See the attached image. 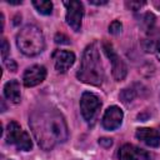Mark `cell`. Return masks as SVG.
I'll use <instances>...</instances> for the list:
<instances>
[{"label":"cell","instance_id":"6da1fadb","mask_svg":"<svg viewBox=\"0 0 160 160\" xmlns=\"http://www.w3.org/2000/svg\"><path fill=\"white\" fill-rule=\"evenodd\" d=\"M29 125L35 140L44 150H51L69 138L65 118L56 109L41 108L35 110L29 118Z\"/></svg>","mask_w":160,"mask_h":160},{"label":"cell","instance_id":"7a4b0ae2","mask_svg":"<svg viewBox=\"0 0 160 160\" xmlns=\"http://www.w3.org/2000/svg\"><path fill=\"white\" fill-rule=\"evenodd\" d=\"M76 76L80 81L89 85L99 86L102 84L105 74L96 42H92L85 48L81 58L80 69L76 72Z\"/></svg>","mask_w":160,"mask_h":160},{"label":"cell","instance_id":"3957f363","mask_svg":"<svg viewBox=\"0 0 160 160\" xmlns=\"http://www.w3.org/2000/svg\"><path fill=\"white\" fill-rule=\"evenodd\" d=\"M16 45L26 56H35L44 51L45 39L42 31L35 25H25L16 35Z\"/></svg>","mask_w":160,"mask_h":160},{"label":"cell","instance_id":"277c9868","mask_svg":"<svg viewBox=\"0 0 160 160\" xmlns=\"http://www.w3.org/2000/svg\"><path fill=\"white\" fill-rule=\"evenodd\" d=\"M6 141L15 145L19 150L29 151L32 148V141L26 131H24L16 121H10L6 126Z\"/></svg>","mask_w":160,"mask_h":160},{"label":"cell","instance_id":"5b68a950","mask_svg":"<svg viewBox=\"0 0 160 160\" xmlns=\"http://www.w3.org/2000/svg\"><path fill=\"white\" fill-rule=\"evenodd\" d=\"M101 108V101L100 99L89 91H85L81 95L80 99V110H81V115L84 118V120L88 124H92L99 110Z\"/></svg>","mask_w":160,"mask_h":160},{"label":"cell","instance_id":"8992f818","mask_svg":"<svg viewBox=\"0 0 160 160\" xmlns=\"http://www.w3.org/2000/svg\"><path fill=\"white\" fill-rule=\"evenodd\" d=\"M102 49L106 54V56L109 58L110 62H111V72H112V76L116 81H121L125 79L126 74H128V69H126V65L125 62L121 60V58L116 54V51L114 50L112 45L110 42H104L102 44Z\"/></svg>","mask_w":160,"mask_h":160},{"label":"cell","instance_id":"52a82bcc","mask_svg":"<svg viewBox=\"0 0 160 160\" xmlns=\"http://www.w3.org/2000/svg\"><path fill=\"white\" fill-rule=\"evenodd\" d=\"M66 8V22L74 31H80L81 21L84 18V5L80 1L70 0L64 1Z\"/></svg>","mask_w":160,"mask_h":160},{"label":"cell","instance_id":"ba28073f","mask_svg":"<svg viewBox=\"0 0 160 160\" xmlns=\"http://www.w3.org/2000/svg\"><path fill=\"white\" fill-rule=\"evenodd\" d=\"M122 118H124V112L119 106L116 105L109 106L102 116L101 125L106 130H115L121 125Z\"/></svg>","mask_w":160,"mask_h":160},{"label":"cell","instance_id":"9c48e42d","mask_svg":"<svg viewBox=\"0 0 160 160\" xmlns=\"http://www.w3.org/2000/svg\"><path fill=\"white\" fill-rule=\"evenodd\" d=\"M46 78V69L42 65H32L28 68L22 75V82L26 88L36 86Z\"/></svg>","mask_w":160,"mask_h":160},{"label":"cell","instance_id":"30bf717a","mask_svg":"<svg viewBox=\"0 0 160 160\" xmlns=\"http://www.w3.org/2000/svg\"><path fill=\"white\" fill-rule=\"evenodd\" d=\"M119 160H150V154L132 144H124L118 151Z\"/></svg>","mask_w":160,"mask_h":160},{"label":"cell","instance_id":"8fae6325","mask_svg":"<svg viewBox=\"0 0 160 160\" xmlns=\"http://www.w3.org/2000/svg\"><path fill=\"white\" fill-rule=\"evenodd\" d=\"M55 69L58 72H66L70 66L75 62V54L68 50H55L52 54Z\"/></svg>","mask_w":160,"mask_h":160},{"label":"cell","instance_id":"7c38bea8","mask_svg":"<svg viewBox=\"0 0 160 160\" xmlns=\"http://www.w3.org/2000/svg\"><path fill=\"white\" fill-rule=\"evenodd\" d=\"M135 136L150 148H158L160 145V134L151 128H140L136 130Z\"/></svg>","mask_w":160,"mask_h":160},{"label":"cell","instance_id":"4fadbf2b","mask_svg":"<svg viewBox=\"0 0 160 160\" xmlns=\"http://www.w3.org/2000/svg\"><path fill=\"white\" fill-rule=\"evenodd\" d=\"M4 95L5 98L14 102V104H19L21 100V94H20V84L18 80H10L5 84L4 86Z\"/></svg>","mask_w":160,"mask_h":160},{"label":"cell","instance_id":"5bb4252c","mask_svg":"<svg viewBox=\"0 0 160 160\" xmlns=\"http://www.w3.org/2000/svg\"><path fill=\"white\" fill-rule=\"evenodd\" d=\"M34 8L42 15H50L52 11V2L46 0H34L32 1Z\"/></svg>","mask_w":160,"mask_h":160},{"label":"cell","instance_id":"9a60e30c","mask_svg":"<svg viewBox=\"0 0 160 160\" xmlns=\"http://www.w3.org/2000/svg\"><path fill=\"white\" fill-rule=\"evenodd\" d=\"M134 86H135V85H134ZM134 86H131V88H126V89H124V90L120 92V99H121L122 102L129 104L130 101H132V100L135 99L136 95H139L138 89H135Z\"/></svg>","mask_w":160,"mask_h":160},{"label":"cell","instance_id":"2e32d148","mask_svg":"<svg viewBox=\"0 0 160 160\" xmlns=\"http://www.w3.org/2000/svg\"><path fill=\"white\" fill-rule=\"evenodd\" d=\"M154 24H155V16L151 12H146V14L142 15L140 25L144 28L145 31H151L152 28H154Z\"/></svg>","mask_w":160,"mask_h":160},{"label":"cell","instance_id":"e0dca14e","mask_svg":"<svg viewBox=\"0 0 160 160\" xmlns=\"http://www.w3.org/2000/svg\"><path fill=\"white\" fill-rule=\"evenodd\" d=\"M122 29V25L119 20H114L110 25H109V32L112 34V35H118Z\"/></svg>","mask_w":160,"mask_h":160},{"label":"cell","instance_id":"ac0fdd59","mask_svg":"<svg viewBox=\"0 0 160 160\" xmlns=\"http://www.w3.org/2000/svg\"><path fill=\"white\" fill-rule=\"evenodd\" d=\"M144 5H145V1H130V2H126V6L130 8L131 10H134V11L140 10Z\"/></svg>","mask_w":160,"mask_h":160},{"label":"cell","instance_id":"d6986e66","mask_svg":"<svg viewBox=\"0 0 160 160\" xmlns=\"http://www.w3.org/2000/svg\"><path fill=\"white\" fill-rule=\"evenodd\" d=\"M9 50H10V46H9L8 41H6V39H2V42H1V56H2L4 60H6V55H8Z\"/></svg>","mask_w":160,"mask_h":160},{"label":"cell","instance_id":"ffe728a7","mask_svg":"<svg viewBox=\"0 0 160 160\" xmlns=\"http://www.w3.org/2000/svg\"><path fill=\"white\" fill-rule=\"evenodd\" d=\"M55 42H56V44H69L70 41H69V38H68V36H65L64 34L58 32V34L55 35Z\"/></svg>","mask_w":160,"mask_h":160},{"label":"cell","instance_id":"44dd1931","mask_svg":"<svg viewBox=\"0 0 160 160\" xmlns=\"http://www.w3.org/2000/svg\"><path fill=\"white\" fill-rule=\"evenodd\" d=\"M4 62H5V66H6L10 71H16L18 65H16V62H15L14 60H11V59H6V60H4Z\"/></svg>","mask_w":160,"mask_h":160},{"label":"cell","instance_id":"7402d4cb","mask_svg":"<svg viewBox=\"0 0 160 160\" xmlns=\"http://www.w3.org/2000/svg\"><path fill=\"white\" fill-rule=\"evenodd\" d=\"M99 144L104 148H110L112 145V140L109 138H101V139H99Z\"/></svg>","mask_w":160,"mask_h":160},{"label":"cell","instance_id":"603a6c76","mask_svg":"<svg viewBox=\"0 0 160 160\" xmlns=\"http://www.w3.org/2000/svg\"><path fill=\"white\" fill-rule=\"evenodd\" d=\"M155 54H156L158 60L160 61V40L156 42V46H155Z\"/></svg>","mask_w":160,"mask_h":160},{"label":"cell","instance_id":"cb8c5ba5","mask_svg":"<svg viewBox=\"0 0 160 160\" xmlns=\"http://www.w3.org/2000/svg\"><path fill=\"white\" fill-rule=\"evenodd\" d=\"M89 2L90 4H92V5H105L108 1L106 0H100V1H95V0H89Z\"/></svg>","mask_w":160,"mask_h":160}]
</instances>
